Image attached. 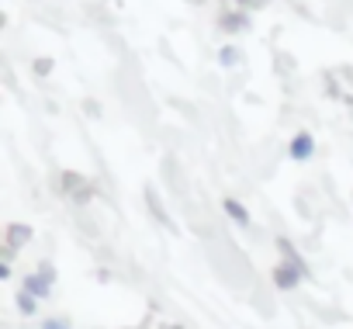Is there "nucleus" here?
Wrapping results in <instances>:
<instances>
[{
	"label": "nucleus",
	"mask_w": 353,
	"mask_h": 329,
	"mask_svg": "<svg viewBox=\"0 0 353 329\" xmlns=\"http://www.w3.org/2000/svg\"><path fill=\"white\" fill-rule=\"evenodd\" d=\"M308 146H312V139L308 135H298L294 139V156H308Z\"/></svg>",
	"instance_id": "obj_1"
},
{
	"label": "nucleus",
	"mask_w": 353,
	"mask_h": 329,
	"mask_svg": "<svg viewBox=\"0 0 353 329\" xmlns=\"http://www.w3.org/2000/svg\"><path fill=\"white\" fill-rule=\"evenodd\" d=\"M49 66H52L49 59H39V63H35V70H39V73H49Z\"/></svg>",
	"instance_id": "obj_2"
}]
</instances>
